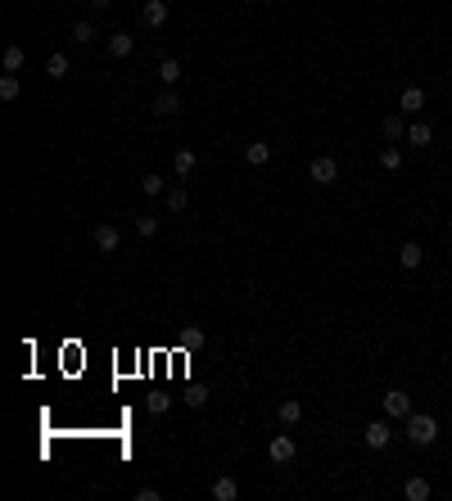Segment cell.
Here are the masks:
<instances>
[{
  "mask_svg": "<svg viewBox=\"0 0 452 501\" xmlns=\"http://www.w3.org/2000/svg\"><path fill=\"white\" fill-rule=\"evenodd\" d=\"M186 208H190L186 190H168V213H186Z\"/></svg>",
  "mask_w": 452,
  "mask_h": 501,
  "instance_id": "obj_26",
  "label": "cell"
},
{
  "mask_svg": "<svg viewBox=\"0 0 452 501\" xmlns=\"http://www.w3.org/2000/svg\"><path fill=\"white\" fill-rule=\"evenodd\" d=\"M172 172H177L181 181L195 177V172H199V154L195 149H177V154H172Z\"/></svg>",
  "mask_w": 452,
  "mask_h": 501,
  "instance_id": "obj_8",
  "label": "cell"
},
{
  "mask_svg": "<svg viewBox=\"0 0 452 501\" xmlns=\"http://www.w3.org/2000/svg\"><path fill=\"white\" fill-rule=\"evenodd\" d=\"M267 158H272V144H267V140L245 144V163H249V167H267Z\"/></svg>",
  "mask_w": 452,
  "mask_h": 501,
  "instance_id": "obj_15",
  "label": "cell"
},
{
  "mask_svg": "<svg viewBox=\"0 0 452 501\" xmlns=\"http://www.w3.org/2000/svg\"><path fill=\"white\" fill-rule=\"evenodd\" d=\"M402 497H407V501H425V497H430V479L411 474L407 484H402Z\"/></svg>",
  "mask_w": 452,
  "mask_h": 501,
  "instance_id": "obj_18",
  "label": "cell"
},
{
  "mask_svg": "<svg viewBox=\"0 0 452 501\" xmlns=\"http://www.w3.org/2000/svg\"><path fill=\"white\" fill-rule=\"evenodd\" d=\"M448 262H452V253H448Z\"/></svg>",
  "mask_w": 452,
  "mask_h": 501,
  "instance_id": "obj_33",
  "label": "cell"
},
{
  "mask_svg": "<svg viewBox=\"0 0 452 501\" xmlns=\"http://www.w3.org/2000/svg\"><path fill=\"white\" fill-rule=\"evenodd\" d=\"M68 41H73V45H91V41H95V27L86 23V18H77V23L68 27Z\"/></svg>",
  "mask_w": 452,
  "mask_h": 501,
  "instance_id": "obj_21",
  "label": "cell"
},
{
  "mask_svg": "<svg viewBox=\"0 0 452 501\" xmlns=\"http://www.w3.org/2000/svg\"><path fill=\"white\" fill-rule=\"evenodd\" d=\"M407 442H411V447H435V442H439V420L411 411V416H407Z\"/></svg>",
  "mask_w": 452,
  "mask_h": 501,
  "instance_id": "obj_1",
  "label": "cell"
},
{
  "mask_svg": "<svg viewBox=\"0 0 452 501\" xmlns=\"http://www.w3.org/2000/svg\"><path fill=\"white\" fill-rule=\"evenodd\" d=\"M380 167L384 172H402V149H398V144H384V149H380Z\"/></svg>",
  "mask_w": 452,
  "mask_h": 501,
  "instance_id": "obj_23",
  "label": "cell"
},
{
  "mask_svg": "<svg viewBox=\"0 0 452 501\" xmlns=\"http://www.w3.org/2000/svg\"><path fill=\"white\" fill-rule=\"evenodd\" d=\"M380 131H384V140H389V144L407 140V122H402V113H389V118L380 122Z\"/></svg>",
  "mask_w": 452,
  "mask_h": 501,
  "instance_id": "obj_11",
  "label": "cell"
},
{
  "mask_svg": "<svg viewBox=\"0 0 452 501\" xmlns=\"http://www.w3.org/2000/svg\"><path fill=\"white\" fill-rule=\"evenodd\" d=\"M307 177H312L316 186H335V181H340V163H335L330 154H316L312 167H307Z\"/></svg>",
  "mask_w": 452,
  "mask_h": 501,
  "instance_id": "obj_2",
  "label": "cell"
},
{
  "mask_svg": "<svg viewBox=\"0 0 452 501\" xmlns=\"http://www.w3.org/2000/svg\"><path fill=\"white\" fill-rule=\"evenodd\" d=\"M159 77H163V86H177L181 82V59H163L159 63Z\"/></svg>",
  "mask_w": 452,
  "mask_h": 501,
  "instance_id": "obj_24",
  "label": "cell"
},
{
  "mask_svg": "<svg viewBox=\"0 0 452 501\" xmlns=\"http://www.w3.org/2000/svg\"><path fill=\"white\" fill-rule=\"evenodd\" d=\"M181 343H186V348H199V343H204V334H199V330H186V334H181Z\"/></svg>",
  "mask_w": 452,
  "mask_h": 501,
  "instance_id": "obj_30",
  "label": "cell"
},
{
  "mask_svg": "<svg viewBox=\"0 0 452 501\" xmlns=\"http://www.w3.org/2000/svg\"><path fill=\"white\" fill-rule=\"evenodd\" d=\"M131 50H136V36H131V32H113L109 36V54H113V59H127Z\"/></svg>",
  "mask_w": 452,
  "mask_h": 501,
  "instance_id": "obj_14",
  "label": "cell"
},
{
  "mask_svg": "<svg viewBox=\"0 0 452 501\" xmlns=\"http://www.w3.org/2000/svg\"><path fill=\"white\" fill-rule=\"evenodd\" d=\"M421 257H425V248H421V244H416V239H407V244H402V248H398V262H402V267H407V271H416V267H421Z\"/></svg>",
  "mask_w": 452,
  "mask_h": 501,
  "instance_id": "obj_17",
  "label": "cell"
},
{
  "mask_svg": "<svg viewBox=\"0 0 452 501\" xmlns=\"http://www.w3.org/2000/svg\"><path fill=\"white\" fill-rule=\"evenodd\" d=\"M118 244H122V230L100 221V226H95V248H100V253H118Z\"/></svg>",
  "mask_w": 452,
  "mask_h": 501,
  "instance_id": "obj_5",
  "label": "cell"
},
{
  "mask_svg": "<svg viewBox=\"0 0 452 501\" xmlns=\"http://www.w3.org/2000/svg\"><path fill=\"white\" fill-rule=\"evenodd\" d=\"M18 91H23L18 73H5V77H0V100H5V104H14V100H18Z\"/></svg>",
  "mask_w": 452,
  "mask_h": 501,
  "instance_id": "obj_22",
  "label": "cell"
},
{
  "mask_svg": "<svg viewBox=\"0 0 452 501\" xmlns=\"http://www.w3.org/2000/svg\"><path fill=\"white\" fill-rule=\"evenodd\" d=\"M294 451H299V447H294V438H290V433H276V438L267 442V456H272L276 465H290V461H294Z\"/></svg>",
  "mask_w": 452,
  "mask_h": 501,
  "instance_id": "obj_4",
  "label": "cell"
},
{
  "mask_svg": "<svg viewBox=\"0 0 452 501\" xmlns=\"http://www.w3.org/2000/svg\"><path fill=\"white\" fill-rule=\"evenodd\" d=\"M163 190H168V181H163L159 172H150V177H140V195H150V199H154V195H163Z\"/></svg>",
  "mask_w": 452,
  "mask_h": 501,
  "instance_id": "obj_25",
  "label": "cell"
},
{
  "mask_svg": "<svg viewBox=\"0 0 452 501\" xmlns=\"http://www.w3.org/2000/svg\"><path fill=\"white\" fill-rule=\"evenodd\" d=\"M68 73H73L68 54H50V59H45V77H54V82H64Z\"/></svg>",
  "mask_w": 452,
  "mask_h": 501,
  "instance_id": "obj_19",
  "label": "cell"
},
{
  "mask_svg": "<svg viewBox=\"0 0 452 501\" xmlns=\"http://www.w3.org/2000/svg\"><path fill=\"white\" fill-rule=\"evenodd\" d=\"M91 5H95V9H109V5H113V0H91Z\"/></svg>",
  "mask_w": 452,
  "mask_h": 501,
  "instance_id": "obj_32",
  "label": "cell"
},
{
  "mask_svg": "<svg viewBox=\"0 0 452 501\" xmlns=\"http://www.w3.org/2000/svg\"><path fill=\"white\" fill-rule=\"evenodd\" d=\"M163 493H159V488H136V501H159Z\"/></svg>",
  "mask_w": 452,
  "mask_h": 501,
  "instance_id": "obj_31",
  "label": "cell"
},
{
  "mask_svg": "<svg viewBox=\"0 0 452 501\" xmlns=\"http://www.w3.org/2000/svg\"><path fill=\"white\" fill-rule=\"evenodd\" d=\"M204 402H208L204 389H186V407H204Z\"/></svg>",
  "mask_w": 452,
  "mask_h": 501,
  "instance_id": "obj_29",
  "label": "cell"
},
{
  "mask_svg": "<svg viewBox=\"0 0 452 501\" xmlns=\"http://www.w3.org/2000/svg\"><path fill=\"white\" fill-rule=\"evenodd\" d=\"M168 407H172V398H168V393H154V398H150V411H154V416H163Z\"/></svg>",
  "mask_w": 452,
  "mask_h": 501,
  "instance_id": "obj_28",
  "label": "cell"
},
{
  "mask_svg": "<svg viewBox=\"0 0 452 501\" xmlns=\"http://www.w3.org/2000/svg\"><path fill=\"white\" fill-rule=\"evenodd\" d=\"M398 109L407 113V118H416V113L425 109V91H421V86H407V91L398 95Z\"/></svg>",
  "mask_w": 452,
  "mask_h": 501,
  "instance_id": "obj_9",
  "label": "cell"
},
{
  "mask_svg": "<svg viewBox=\"0 0 452 501\" xmlns=\"http://www.w3.org/2000/svg\"><path fill=\"white\" fill-rule=\"evenodd\" d=\"M430 140H435V131H430V122H407V144H421V149H425Z\"/></svg>",
  "mask_w": 452,
  "mask_h": 501,
  "instance_id": "obj_20",
  "label": "cell"
},
{
  "mask_svg": "<svg viewBox=\"0 0 452 501\" xmlns=\"http://www.w3.org/2000/svg\"><path fill=\"white\" fill-rule=\"evenodd\" d=\"M362 438H367V447L384 451V447H389V438H393V433H389V420H371V425L362 429Z\"/></svg>",
  "mask_w": 452,
  "mask_h": 501,
  "instance_id": "obj_7",
  "label": "cell"
},
{
  "mask_svg": "<svg viewBox=\"0 0 452 501\" xmlns=\"http://www.w3.org/2000/svg\"><path fill=\"white\" fill-rule=\"evenodd\" d=\"M168 0H145V9H140V18H145V27H163L168 23Z\"/></svg>",
  "mask_w": 452,
  "mask_h": 501,
  "instance_id": "obj_10",
  "label": "cell"
},
{
  "mask_svg": "<svg viewBox=\"0 0 452 501\" xmlns=\"http://www.w3.org/2000/svg\"><path fill=\"white\" fill-rule=\"evenodd\" d=\"M150 109L159 113V118H177V113H181V95L168 86V91H159V95H154V104H150Z\"/></svg>",
  "mask_w": 452,
  "mask_h": 501,
  "instance_id": "obj_6",
  "label": "cell"
},
{
  "mask_svg": "<svg viewBox=\"0 0 452 501\" xmlns=\"http://www.w3.org/2000/svg\"><path fill=\"white\" fill-rule=\"evenodd\" d=\"M380 402H384V416L389 420H407L411 416V393H402V389H389Z\"/></svg>",
  "mask_w": 452,
  "mask_h": 501,
  "instance_id": "obj_3",
  "label": "cell"
},
{
  "mask_svg": "<svg viewBox=\"0 0 452 501\" xmlns=\"http://www.w3.org/2000/svg\"><path fill=\"white\" fill-rule=\"evenodd\" d=\"M276 420H281L285 429H294V425L303 420V407H299L294 398H281V407H276Z\"/></svg>",
  "mask_w": 452,
  "mask_h": 501,
  "instance_id": "obj_13",
  "label": "cell"
},
{
  "mask_svg": "<svg viewBox=\"0 0 452 501\" xmlns=\"http://www.w3.org/2000/svg\"><path fill=\"white\" fill-rule=\"evenodd\" d=\"M208 497H213V501H235V497H240V484H235L231 474H222V479H213Z\"/></svg>",
  "mask_w": 452,
  "mask_h": 501,
  "instance_id": "obj_12",
  "label": "cell"
},
{
  "mask_svg": "<svg viewBox=\"0 0 452 501\" xmlns=\"http://www.w3.org/2000/svg\"><path fill=\"white\" fill-rule=\"evenodd\" d=\"M23 63H27L23 45H5V54H0V68H5V73H23Z\"/></svg>",
  "mask_w": 452,
  "mask_h": 501,
  "instance_id": "obj_16",
  "label": "cell"
},
{
  "mask_svg": "<svg viewBox=\"0 0 452 501\" xmlns=\"http://www.w3.org/2000/svg\"><path fill=\"white\" fill-rule=\"evenodd\" d=\"M136 230H140L145 239H150V235H159V217H150V213H145V217H136Z\"/></svg>",
  "mask_w": 452,
  "mask_h": 501,
  "instance_id": "obj_27",
  "label": "cell"
}]
</instances>
